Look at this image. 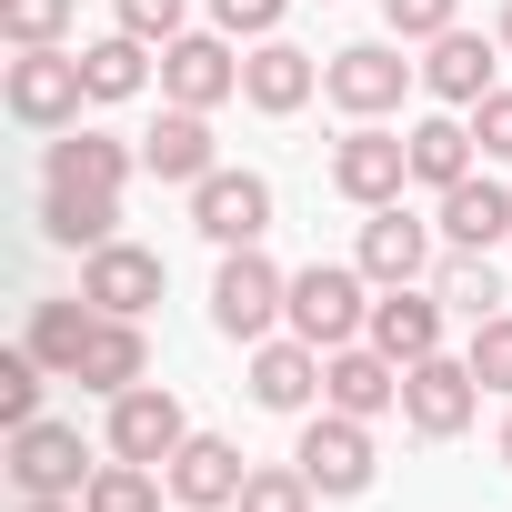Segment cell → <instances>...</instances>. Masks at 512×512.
<instances>
[{
	"label": "cell",
	"instance_id": "1",
	"mask_svg": "<svg viewBox=\"0 0 512 512\" xmlns=\"http://www.w3.org/2000/svg\"><path fill=\"white\" fill-rule=\"evenodd\" d=\"M282 312H292V272L272 262L262 241H241V251H221V272H211V332L221 342H272L282 332Z\"/></svg>",
	"mask_w": 512,
	"mask_h": 512
},
{
	"label": "cell",
	"instance_id": "2",
	"mask_svg": "<svg viewBox=\"0 0 512 512\" xmlns=\"http://www.w3.org/2000/svg\"><path fill=\"white\" fill-rule=\"evenodd\" d=\"M282 332H302V342H322V352L362 342V332H372V272H362V262H302Z\"/></svg>",
	"mask_w": 512,
	"mask_h": 512
},
{
	"label": "cell",
	"instance_id": "3",
	"mask_svg": "<svg viewBox=\"0 0 512 512\" xmlns=\"http://www.w3.org/2000/svg\"><path fill=\"white\" fill-rule=\"evenodd\" d=\"M292 462L312 472V492L322 502H362L372 492V472H382V452H372V422H352V412H302V442H292Z\"/></svg>",
	"mask_w": 512,
	"mask_h": 512
},
{
	"label": "cell",
	"instance_id": "4",
	"mask_svg": "<svg viewBox=\"0 0 512 512\" xmlns=\"http://www.w3.org/2000/svg\"><path fill=\"white\" fill-rule=\"evenodd\" d=\"M412 81H422V61H402V41H352V51L322 61V101L352 111V121H392Z\"/></svg>",
	"mask_w": 512,
	"mask_h": 512
},
{
	"label": "cell",
	"instance_id": "5",
	"mask_svg": "<svg viewBox=\"0 0 512 512\" xmlns=\"http://www.w3.org/2000/svg\"><path fill=\"white\" fill-rule=\"evenodd\" d=\"M0 101H11L21 131H71L91 81H81V51H21L11 71H0Z\"/></svg>",
	"mask_w": 512,
	"mask_h": 512
},
{
	"label": "cell",
	"instance_id": "6",
	"mask_svg": "<svg viewBox=\"0 0 512 512\" xmlns=\"http://www.w3.org/2000/svg\"><path fill=\"white\" fill-rule=\"evenodd\" d=\"M402 181H412V141H402V131H382V121H352V131L332 141V191H342L352 211H382V201H402Z\"/></svg>",
	"mask_w": 512,
	"mask_h": 512
},
{
	"label": "cell",
	"instance_id": "7",
	"mask_svg": "<svg viewBox=\"0 0 512 512\" xmlns=\"http://www.w3.org/2000/svg\"><path fill=\"white\" fill-rule=\"evenodd\" d=\"M91 472H101V462L81 452L71 422H21V432H11V482H21V502H81Z\"/></svg>",
	"mask_w": 512,
	"mask_h": 512
},
{
	"label": "cell",
	"instance_id": "8",
	"mask_svg": "<svg viewBox=\"0 0 512 512\" xmlns=\"http://www.w3.org/2000/svg\"><path fill=\"white\" fill-rule=\"evenodd\" d=\"M472 412H482V382H472V362L432 352V362H412V372H402V422H412L422 442H452V432H472Z\"/></svg>",
	"mask_w": 512,
	"mask_h": 512
},
{
	"label": "cell",
	"instance_id": "9",
	"mask_svg": "<svg viewBox=\"0 0 512 512\" xmlns=\"http://www.w3.org/2000/svg\"><path fill=\"white\" fill-rule=\"evenodd\" d=\"M101 442H111L121 462H151V472H161V462L191 442V412H181L171 382H131V392L111 402V432H101Z\"/></svg>",
	"mask_w": 512,
	"mask_h": 512
},
{
	"label": "cell",
	"instance_id": "10",
	"mask_svg": "<svg viewBox=\"0 0 512 512\" xmlns=\"http://www.w3.org/2000/svg\"><path fill=\"white\" fill-rule=\"evenodd\" d=\"M231 91H241L231 31H181V41H161V101H181V111H221Z\"/></svg>",
	"mask_w": 512,
	"mask_h": 512
},
{
	"label": "cell",
	"instance_id": "11",
	"mask_svg": "<svg viewBox=\"0 0 512 512\" xmlns=\"http://www.w3.org/2000/svg\"><path fill=\"white\" fill-rule=\"evenodd\" d=\"M161 251H141V241H101V251H81V302L91 312H121V322H141L151 302H161Z\"/></svg>",
	"mask_w": 512,
	"mask_h": 512
},
{
	"label": "cell",
	"instance_id": "12",
	"mask_svg": "<svg viewBox=\"0 0 512 512\" xmlns=\"http://www.w3.org/2000/svg\"><path fill=\"white\" fill-rule=\"evenodd\" d=\"M191 231H201L211 251L262 241V231H272V181H262V171H211V181L191 191Z\"/></svg>",
	"mask_w": 512,
	"mask_h": 512
},
{
	"label": "cell",
	"instance_id": "13",
	"mask_svg": "<svg viewBox=\"0 0 512 512\" xmlns=\"http://www.w3.org/2000/svg\"><path fill=\"white\" fill-rule=\"evenodd\" d=\"M432 241H442L432 221H412L402 201H382V211H362V251H352V262L372 272V292H392V282H422V272L442 262Z\"/></svg>",
	"mask_w": 512,
	"mask_h": 512
},
{
	"label": "cell",
	"instance_id": "14",
	"mask_svg": "<svg viewBox=\"0 0 512 512\" xmlns=\"http://www.w3.org/2000/svg\"><path fill=\"white\" fill-rule=\"evenodd\" d=\"M492 61H512V51H502V41H482V31H462V21H452V31H442V41H422V91H432V101H442V111H472V101H482V91H502V81H492Z\"/></svg>",
	"mask_w": 512,
	"mask_h": 512
},
{
	"label": "cell",
	"instance_id": "15",
	"mask_svg": "<svg viewBox=\"0 0 512 512\" xmlns=\"http://www.w3.org/2000/svg\"><path fill=\"white\" fill-rule=\"evenodd\" d=\"M322 402L352 422H382V412H402V362L372 342H342V352H322Z\"/></svg>",
	"mask_w": 512,
	"mask_h": 512
},
{
	"label": "cell",
	"instance_id": "16",
	"mask_svg": "<svg viewBox=\"0 0 512 512\" xmlns=\"http://www.w3.org/2000/svg\"><path fill=\"white\" fill-rule=\"evenodd\" d=\"M161 472H171V502H181V512H231V502H241V482H251L241 442H221V432H191Z\"/></svg>",
	"mask_w": 512,
	"mask_h": 512
},
{
	"label": "cell",
	"instance_id": "17",
	"mask_svg": "<svg viewBox=\"0 0 512 512\" xmlns=\"http://www.w3.org/2000/svg\"><path fill=\"white\" fill-rule=\"evenodd\" d=\"M312 91H322V61H312L302 41H282V31H272V41H251V51H241V101H251V111L292 121Z\"/></svg>",
	"mask_w": 512,
	"mask_h": 512
},
{
	"label": "cell",
	"instance_id": "18",
	"mask_svg": "<svg viewBox=\"0 0 512 512\" xmlns=\"http://www.w3.org/2000/svg\"><path fill=\"white\" fill-rule=\"evenodd\" d=\"M251 402L302 422V412L322 402V342H302V332H272V342H251Z\"/></svg>",
	"mask_w": 512,
	"mask_h": 512
},
{
	"label": "cell",
	"instance_id": "19",
	"mask_svg": "<svg viewBox=\"0 0 512 512\" xmlns=\"http://www.w3.org/2000/svg\"><path fill=\"white\" fill-rule=\"evenodd\" d=\"M372 352H392L402 372L412 362H432L442 352V292H422V282H392V292H372V332H362Z\"/></svg>",
	"mask_w": 512,
	"mask_h": 512
},
{
	"label": "cell",
	"instance_id": "20",
	"mask_svg": "<svg viewBox=\"0 0 512 512\" xmlns=\"http://www.w3.org/2000/svg\"><path fill=\"white\" fill-rule=\"evenodd\" d=\"M141 171L151 181H181V191H201L211 171H221V151H211V111H161L151 131H141Z\"/></svg>",
	"mask_w": 512,
	"mask_h": 512
},
{
	"label": "cell",
	"instance_id": "21",
	"mask_svg": "<svg viewBox=\"0 0 512 512\" xmlns=\"http://www.w3.org/2000/svg\"><path fill=\"white\" fill-rule=\"evenodd\" d=\"M141 171V151L131 141H111V131H51V161H41V181H61V191H121Z\"/></svg>",
	"mask_w": 512,
	"mask_h": 512
},
{
	"label": "cell",
	"instance_id": "22",
	"mask_svg": "<svg viewBox=\"0 0 512 512\" xmlns=\"http://www.w3.org/2000/svg\"><path fill=\"white\" fill-rule=\"evenodd\" d=\"M442 251H492V241H512V191L492 181V171H472V181H452L442 191Z\"/></svg>",
	"mask_w": 512,
	"mask_h": 512
},
{
	"label": "cell",
	"instance_id": "23",
	"mask_svg": "<svg viewBox=\"0 0 512 512\" xmlns=\"http://www.w3.org/2000/svg\"><path fill=\"white\" fill-rule=\"evenodd\" d=\"M81 392H101V402H121L131 382H151V342H141V322H121V312H101L91 322V352H81V372H71Z\"/></svg>",
	"mask_w": 512,
	"mask_h": 512
},
{
	"label": "cell",
	"instance_id": "24",
	"mask_svg": "<svg viewBox=\"0 0 512 512\" xmlns=\"http://www.w3.org/2000/svg\"><path fill=\"white\" fill-rule=\"evenodd\" d=\"M41 241H61V251L121 241V191H61V181H41Z\"/></svg>",
	"mask_w": 512,
	"mask_h": 512
},
{
	"label": "cell",
	"instance_id": "25",
	"mask_svg": "<svg viewBox=\"0 0 512 512\" xmlns=\"http://www.w3.org/2000/svg\"><path fill=\"white\" fill-rule=\"evenodd\" d=\"M402 141H412V181H422V191H452V181H472V161H482V141H472L462 111H432V121H412Z\"/></svg>",
	"mask_w": 512,
	"mask_h": 512
},
{
	"label": "cell",
	"instance_id": "26",
	"mask_svg": "<svg viewBox=\"0 0 512 512\" xmlns=\"http://www.w3.org/2000/svg\"><path fill=\"white\" fill-rule=\"evenodd\" d=\"M91 322H101V312H91L81 292H71V302H31L21 342H31V352H41V362H51L61 382H71V372H81V352H91Z\"/></svg>",
	"mask_w": 512,
	"mask_h": 512
},
{
	"label": "cell",
	"instance_id": "27",
	"mask_svg": "<svg viewBox=\"0 0 512 512\" xmlns=\"http://www.w3.org/2000/svg\"><path fill=\"white\" fill-rule=\"evenodd\" d=\"M81 81H91V101H131V91L151 81V41H131V31L81 41Z\"/></svg>",
	"mask_w": 512,
	"mask_h": 512
},
{
	"label": "cell",
	"instance_id": "28",
	"mask_svg": "<svg viewBox=\"0 0 512 512\" xmlns=\"http://www.w3.org/2000/svg\"><path fill=\"white\" fill-rule=\"evenodd\" d=\"M432 292H442V312H462V322L502 312V272L482 262V251H442V262H432Z\"/></svg>",
	"mask_w": 512,
	"mask_h": 512
},
{
	"label": "cell",
	"instance_id": "29",
	"mask_svg": "<svg viewBox=\"0 0 512 512\" xmlns=\"http://www.w3.org/2000/svg\"><path fill=\"white\" fill-rule=\"evenodd\" d=\"M161 482H171V472H151V462H121V452H111V462L91 472L81 512H161Z\"/></svg>",
	"mask_w": 512,
	"mask_h": 512
},
{
	"label": "cell",
	"instance_id": "30",
	"mask_svg": "<svg viewBox=\"0 0 512 512\" xmlns=\"http://www.w3.org/2000/svg\"><path fill=\"white\" fill-rule=\"evenodd\" d=\"M312 502H322V492H312L302 462H251V482H241L231 512H312Z\"/></svg>",
	"mask_w": 512,
	"mask_h": 512
},
{
	"label": "cell",
	"instance_id": "31",
	"mask_svg": "<svg viewBox=\"0 0 512 512\" xmlns=\"http://www.w3.org/2000/svg\"><path fill=\"white\" fill-rule=\"evenodd\" d=\"M71 11H81V0H0V41H11V51H61Z\"/></svg>",
	"mask_w": 512,
	"mask_h": 512
},
{
	"label": "cell",
	"instance_id": "32",
	"mask_svg": "<svg viewBox=\"0 0 512 512\" xmlns=\"http://www.w3.org/2000/svg\"><path fill=\"white\" fill-rule=\"evenodd\" d=\"M41 382H51V362H41L31 342H21V352H0V422H11V432L41 422Z\"/></svg>",
	"mask_w": 512,
	"mask_h": 512
},
{
	"label": "cell",
	"instance_id": "33",
	"mask_svg": "<svg viewBox=\"0 0 512 512\" xmlns=\"http://www.w3.org/2000/svg\"><path fill=\"white\" fill-rule=\"evenodd\" d=\"M462 362H472V382H482V392H502V402H512V312H482Z\"/></svg>",
	"mask_w": 512,
	"mask_h": 512
},
{
	"label": "cell",
	"instance_id": "34",
	"mask_svg": "<svg viewBox=\"0 0 512 512\" xmlns=\"http://www.w3.org/2000/svg\"><path fill=\"white\" fill-rule=\"evenodd\" d=\"M111 11H121V31H131V41H151V51L191 31V0H111Z\"/></svg>",
	"mask_w": 512,
	"mask_h": 512
},
{
	"label": "cell",
	"instance_id": "35",
	"mask_svg": "<svg viewBox=\"0 0 512 512\" xmlns=\"http://www.w3.org/2000/svg\"><path fill=\"white\" fill-rule=\"evenodd\" d=\"M462 21V0H382V31L392 41H442Z\"/></svg>",
	"mask_w": 512,
	"mask_h": 512
},
{
	"label": "cell",
	"instance_id": "36",
	"mask_svg": "<svg viewBox=\"0 0 512 512\" xmlns=\"http://www.w3.org/2000/svg\"><path fill=\"white\" fill-rule=\"evenodd\" d=\"M282 11H292V0H211V31H231V41H272Z\"/></svg>",
	"mask_w": 512,
	"mask_h": 512
},
{
	"label": "cell",
	"instance_id": "37",
	"mask_svg": "<svg viewBox=\"0 0 512 512\" xmlns=\"http://www.w3.org/2000/svg\"><path fill=\"white\" fill-rule=\"evenodd\" d=\"M462 121H472V141H482V161H512V91H482V101H472Z\"/></svg>",
	"mask_w": 512,
	"mask_h": 512
},
{
	"label": "cell",
	"instance_id": "38",
	"mask_svg": "<svg viewBox=\"0 0 512 512\" xmlns=\"http://www.w3.org/2000/svg\"><path fill=\"white\" fill-rule=\"evenodd\" d=\"M492 41H502V51H512V0H502V21H492Z\"/></svg>",
	"mask_w": 512,
	"mask_h": 512
},
{
	"label": "cell",
	"instance_id": "39",
	"mask_svg": "<svg viewBox=\"0 0 512 512\" xmlns=\"http://www.w3.org/2000/svg\"><path fill=\"white\" fill-rule=\"evenodd\" d=\"M21 512H81V502H21Z\"/></svg>",
	"mask_w": 512,
	"mask_h": 512
},
{
	"label": "cell",
	"instance_id": "40",
	"mask_svg": "<svg viewBox=\"0 0 512 512\" xmlns=\"http://www.w3.org/2000/svg\"><path fill=\"white\" fill-rule=\"evenodd\" d=\"M502 462H512V412H502Z\"/></svg>",
	"mask_w": 512,
	"mask_h": 512
}]
</instances>
